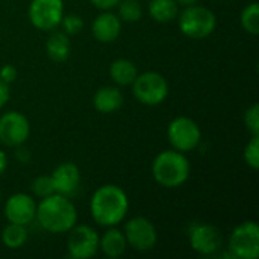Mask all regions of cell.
<instances>
[{"instance_id": "16", "label": "cell", "mask_w": 259, "mask_h": 259, "mask_svg": "<svg viewBox=\"0 0 259 259\" xmlns=\"http://www.w3.org/2000/svg\"><path fill=\"white\" fill-rule=\"evenodd\" d=\"M94 108L102 114H111L121 108L123 93L117 87H103L99 88L93 99Z\"/></svg>"}, {"instance_id": "2", "label": "cell", "mask_w": 259, "mask_h": 259, "mask_svg": "<svg viewBox=\"0 0 259 259\" xmlns=\"http://www.w3.org/2000/svg\"><path fill=\"white\" fill-rule=\"evenodd\" d=\"M35 219L44 231L52 234H64L77 223V211L68 197L53 193L42 197L36 206Z\"/></svg>"}, {"instance_id": "1", "label": "cell", "mask_w": 259, "mask_h": 259, "mask_svg": "<svg viewBox=\"0 0 259 259\" xmlns=\"http://www.w3.org/2000/svg\"><path fill=\"white\" fill-rule=\"evenodd\" d=\"M129 209V199L118 185H103L97 188L90 202V211L94 222L100 226L111 228L121 223Z\"/></svg>"}, {"instance_id": "3", "label": "cell", "mask_w": 259, "mask_h": 259, "mask_svg": "<svg viewBox=\"0 0 259 259\" xmlns=\"http://www.w3.org/2000/svg\"><path fill=\"white\" fill-rule=\"evenodd\" d=\"M152 173L159 185L178 188L190 178V161L179 150H165L155 158Z\"/></svg>"}, {"instance_id": "8", "label": "cell", "mask_w": 259, "mask_h": 259, "mask_svg": "<svg viewBox=\"0 0 259 259\" xmlns=\"http://www.w3.org/2000/svg\"><path fill=\"white\" fill-rule=\"evenodd\" d=\"M68 232L67 247L71 258L88 259L97 253L100 237L93 228L87 225H74Z\"/></svg>"}, {"instance_id": "22", "label": "cell", "mask_w": 259, "mask_h": 259, "mask_svg": "<svg viewBox=\"0 0 259 259\" xmlns=\"http://www.w3.org/2000/svg\"><path fill=\"white\" fill-rule=\"evenodd\" d=\"M241 26L252 35L259 33V5L258 2L249 3L241 12Z\"/></svg>"}, {"instance_id": "29", "label": "cell", "mask_w": 259, "mask_h": 259, "mask_svg": "<svg viewBox=\"0 0 259 259\" xmlns=\"http://www.w3.org/2000/svg\"><path fill=\"white\" fill-rule=\"evenodd\" d=\"M97 9H102V11H109L112 9L114 6L118 5L120 0H90Z\"/></svg>"}, {"instance_id": "7", "label": "cell", "mask_w": 259, "mask_h": 259, "mask_svg": "<svg viewBox=\"0 0 259 259\" xmlns=\"http://www.w3.org/2000/svg\"><path fill=\"white\" fill-rule=\"evenodd\" d=\"M168 141L175 147V150H179L182 153H187L190 150H194L202 138V132L199 124L188 118V117H178L168 124Z\"/></svg>"}, {"instance_id": "4", "label": "cell", "mask_w": 259, "mask_h": 259, "mask_svg": "<svg viewBox=\"0 0 259 259\" xmlns=\"http://www.w3.org/2000/svg\"><path fill=\"white\" fill-rule=\"evenodd\" d=\"M178 20H179L181 32L190 38H197V39L209 36L217 26L215 14L211 9L205 6H199L196 3L185 6V9L181 12Z\"/></svg>"}, {"instance_id": "17", "label": "cell", "mask_w": 259, "mask_h": 259, "mask_svg": "<svg viewBox=\"0 0 259 259\" xmlns=\"http://www.w3.org/2000/svg\"><path fill=\"white\" fill-rule=\"evenodd\" d=\"M127 246L126 237L121 231L115 229L114 226H111L100 238L99 243V249H102V252L109 256V258H118L124 253Z\"/></svg>"}, {"instance_id": "15", "label": "cell", "mask_w": 259, "mask_h": 259, "mask_svg": "<svg viewBox=\"0 0 259 259\" xmlns=\"http://www.w3.org/2000/svg\"><path fill=\"white\" fill-rule=\"evenodd\" d=\"M121 32V20L118 15L105 11L100 15L96 17L93 23V35L100 42H112L118 38Z\"/></svg>"}, {"instance_id": "25", "label": "cell", "mask_w": 259, "mask_h": 259, "mask_svg": "<svg viewBox=\"0 0 259 259\" xmlns=\"http://www.w3.org/2000/svg\"><path fill=\"white\" fill-rule=\"evenodd\" d=\"M61 24L67 35H76L83 29V20L77 14H67L62 17Z\"/></svg>"}, {"instance_id": "20", "label": "cell", "mask_w": 259, "mask_h": 259, "mask_svg": "<svg viewBox=\"0 0 259 259\" xmlns=\"http://www.w3.org/2000/svg\"><path fill=\"white\" fill-rule=\"evenodd\" d=\"M149 14L158 23H168L178 17L176 0H150Z\"/></svg>"}, {"instance_id": "13", "label": "cell", "mask_w": 259, "mask_h": 259, "mask_svg": "<svg viewBox=\"0 0 259 259\" xmlns=\"http://www.w3.org/2000/svg\"><path fill=\"white\" fill-rule=\"evenodd\" d=\"M36 205L29 194H12L5 203V217L9 223L27 226L35 219Z\"/></svg>"}, {"instance_id": "14", "label": "cell", "mask_w": 259, "mask_h": 259, "mask_svg": "<svg viewBox=\"0 0 259 259\" xmlns=\"http://www.w3.org/2000/svg\"><path fill=\"white\" fill-rule=\"evenodd\" d=\"M50 179L55 193L70 197L77 191L80 185V170L73 162H62L53 170Z\"/></svg>"}, {"instance_id": "11", "label": "cell", "mask_w": 259, "mask_h": 259, "mask_svg": "<svg viewBox=\"0 0 259 259\" xmlns=\"http://www.w3.org/2000/svg\"><path fill=\"white\" fill-rule=\"evenodd\" d=\"M124 237L131 247L138 252L152 250L156 246L158 234L153 223L146 217H134L124 226Z\"/></svg>"}, {"instance_id": "18", "label": "cell", "mask_w": 259, "mask_h": 259, "mask_svg": "<svg viewBox=\"0 0 259 259\" xmlns=\"http://www.w3.org/2000/svg\"><path fill=\"white\" fill-rule=\"evenodd\" d=\"M46 52L53 62L67 61L71 52L68 35L65 32H53L46 42Z\"/></svg>"}, {"instance_id": "9", "label": "cell", "mask_w": 259, "mask_h": 259, "mask_svg": "<svg viewBox=\"0 0 259 259\" xmlns=\"http://www.w3.org/2000/svg\"><path fill=\"white\" fill-rule=\"evenodd\" d=\"M64 17V0H32L29 5V20L41 30H52L61 24Z\"/></svg>"}, {"instance_id": "5", "label": "cell", "mask_w": 259, "mask_h": 259, "mask_svg": "<svg viewBox=\"0 0 259 259\" xmlns=\"http://www.w3.org/2000/svg\"><path fill=\"white\" fill-rule=\"evenodd\" d=\"M132 91L135 99L143 105L156 106L167 99L168 83L162 74L156 71H146L135 77L132 82Z\"/></svg>"}, {"instance_id": "23", "label": "cell", "mask_w": 259, "mask_h": 259, "mask_svg": "<svg viewBox=\"0 0 259 259\" xmlns=\"http://www.w3.org/2000/svg\"><path fill=\"white\" fill-rule=\"evenodd\" d=\"M118 17L123 21L127 23H135L141 20L143 17V9L141 3L138 0H120L118 2Z\"/></svg>"}, {"instance_id": "10", "label": "cell", "mask_w": 259, "mask_h": 259, "mask_svg": "<svg viewBox=\"0 0 259 259\" xmlns=\"http://www.w3.org/2000/svg\"><path fill=\"white\" fill-rule=\"evenodd\" d=\"M30 124L24 114L9 111L0 117V143L8 147H18L27 141Z\"/></svg>"}, {"instance_id": "21", "label": "cell", "mask_w": 259, "mask_h": 259, "mask_svg": "<svg viewBox=\"0 0 259 259\" xmlns=\"http://www.w3.org/2000/svg\"><path fill=\"white\" fill-rule=\"evenodd\" d=\"M2 241L8 249H20L27 241V229L23 225L9 223L2 232Z\"/></svg>"}, {"instance_id": "32", "label": "cell", "mask_w": 259, "mask_h": 259, "mask_svg": "<svg viewBox=\"0 0 259 259\" xmlns=\"http://www.w3.org/2000/svg\"><path fill=\"white\" fill-rule=\"evenodd\" d=\"M179 5H184V6H190V5H194L197 0H176Z\"/></svg>"}, {"instance_id": "19", "label": "cell", "mask_w": 259, "mask_h": 259, "mask_svg": "<svg viewBox=\"0 0 259 259\" xmlns=\"http://www.w3.org/2000/svg\"><path fill=\"white\" fill-rule=\"evenodd\" d=\"M109 76L120 87L132 85V82L138 76V70H137V65L132 61L121 58V59H117V61H114L111 64V67H109Z\"/></svg>"}, {"instance_id": "28", "label": "cell", "mask_w": 259, "mask_h": 259, "mask_svg": "<svg viewBox=\"0 0 259 259\" xmlns=\"http://www.w3.org/2000/svg\"><path fill=\"white\" fill-rule=\"evenodd\" d=\"M0 79H2L3 82H6V83L14 82V80L17 79V68H15L14 65H11V64L3 65V67L0 68Z\"/></svg>"}, {"instance_id": "27", "label": "cell", "mask_w": 259, "mask_h": 259, "mask_svg": "<svg viewBox=\"0 0 259 259\" xmlns=\"http://www.w3.org/2000/svg\"><path fill=\"white\" fill-rule=\"evenodd\" d=\"M244 124L252 135H259V106L256 103L244 112Z\"/></svg>"}, {"instance_id": "24", "label": "cell", "mask_w": 259, "mask_h": 259, "mask_svg": "<svg viewBox=\"0 0 259 259\" xmlns=\"http://www.w3.org/2000/svg\"><path fill=\"white\" fill-rule=\"evenodd\" d=\"M244 161L250 168H259V135H252L250 141L244 147Z\"/></svg>"}, {"instance_id": "26", "label": "cell", "mask_w": 259, "mask_h": 259, "mask_svg": "<svg viewBox=\"0 0 259 259\" xmlns=\"http://www.w3.org/2000/svg\"><path fill=\"white\" fill-rule=\"evenodd\" d=\"M32 191L35 196L38 197H47L50 194L55 193L53 190V184H52V179L50 176H38L33 182H32Z\"/></svg>"}, {"instance_id": "30", "label": "cell", "mask_w": 259, "mask_h": 259, "mask_svg": "<svg viewBox=\"0 0 259 259\" xmlns=\"http://www.w3.org/2000/svg\"><path fill=\"white\" fill-rule=\"evenodd\" d=\"M9 100V83L0 79V108H3Z\"/></svg>"}, {"instance_id": "31", "label": "cell", "mask_w": 259, "mask_h": 259, "mask_svg": "<svg viewBox=\"0 0 259 259\" xmlns=\"http://www.w3.org/2000/svg\"><path fill=\"white\" fill-rule=\"evenodd\" d=\"M6 167H8V158H6V153L0 149V175H3V173H5Z\"/></svg>"}, {"instance_id": "12", "label": "cell", "mask_w": 259, "mask_h": 259, "mask_svg": "<svg viewBox=\"0 0 259 259\" xmlns=\"http://www.w3.org/2000/svg\"><path fill=\"white\" fill-rule=\"evenodd\" d=\"M190 244L193 250L202 255H214L223 246V238L220 231L212 225L196 223L188 232Z\"/></svg>"}, {"instance_id": "6", "label": "cell", "mask_w": 259, "mask_h": 259, "mask_svg": "<svg viewBox=\"0 0 259 259\" xmlns=\"http://www.w3.org/2000/svg\"><path fill=\"white\" fill-rule=\"evenodd\" d=\"M229 250L235 258L256 259L259 256V226L255 222L238 225L229 238Z\"/></svg>"}]
</instances>
